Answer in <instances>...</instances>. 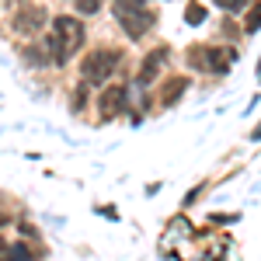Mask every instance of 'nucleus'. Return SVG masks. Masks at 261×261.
Segmentation results:
<instances>
[{
	"instance_id": "nucleus-1",
	"label": "nucleus",
	"mask_w": 261,
	"mask_h": 261,
	"mask_svg": "<svg viewBox=\"0 0 261 261\" xmlns=\"http://www.w3.org/2000/svg\"><path fill=\"white\" fill-rule=\"evenodd\" d=\"M84 39V28L77 18H56L53 21V42H49V49H53V60L56 63H66L70 60V53L81 45Z\"/></svg>"
},
{
	"instance_id": "nucleus-2",
	"label": "nucleus",
	"mask_w": 261,
	"mask_h": 261,
	"mask_svg": "<svg viewBox=\"0 0 261 261\" xmlns=\"http://www.w3.org/2000/svg\"><path fill=\"white\" fill-rule=\"evenodd\" d=\"M115 60H119V56H115V53H105V49L91 53V56L84 60V77H87V81H94V84H98V81H105V77L112 73Z\"/></svg>"
},
{
	"instance_id": "nucleus-3",
	"label": "nucleus",
	"mask_w": 261,
	"mask_h": 261,
	"mask_svg": "<svg viewBox=\"0 0 261 261\" xmlns=\"http://www.w3.org/2000/svg\"><path fill=\"white\" fill-rule=\"evenodd\" d=\"M122 101H125V91H122V87H108V91L101 94V115H105V119L119 115V112H122Z\"/></svg>"
},
{
	"instance_id": "nucleus-4",
	"label": "nucleus",
	"mask_w": 261,
	"mask_h": 261,
	"mask_svg": "<svg viewBox=\"0 0 261 261\" xmlns=\"http://www.w3.org/2000/svg\"><path fill=\"white\" fill-rule=\"evenodd\" d=\"M42 21H45V14H42L39 7H28V11L18 14L14 28H18V32H35V28H42Z\"/></svg>"
},
{
	"instance_id": "nucleus-5",
	"label": "nucleus",
	"mask_w": 261,
	"mask_h": 261,
	"mask_svg": "<svg viewBox=\"0 0 261 261\" xmlns=\"http://www.w3.org/2000/svg\"><path fill=\"white\" fill-rule=\"evenodd\" d=\"M119 14L129 35H143V28H150V14H129V11H119Z\"/></svg>"
},
{
	"instance_id": "nucleus-6",
	"label": "nucleus",
	"mask_w": 261,
	"mask_h": 261,
	"mask_svg": "<svg viewBox=\"0 0 261 261\" xmlns=\"http://www.w3.org/2000/svg\"><path fill=\"white\" fill-rule=\"evenodd\" d=\"M0 261H32V251L24 244H11V247H0Z\"/></svg>"
},
{
	"instance_id": "nucleus-7",
	"label": "nucleus",
	"mask_w": 261,
	"mask_h": 261,
	"mask_svg": "<svg viewBox=\"0 0 261 261\" xmlns=\"http://www.w3.org/2000/svg\"><path fill=\"white\" fill-rule=\"evenodd\" d=\"M157 63H161V53H153V56L146 60V66H143V73H140V81H153V70H157Z\"/></svg>"
},
{
	"instance_id": "nucleus-8",
	"label": "nucleus",
	"mask_w": 261,
	"mask_h": 261,
	"mask_svg": "<svg viewBox=\"0 0 261 261\" xmlns=\"http://www.w3.org/2000/svg\"><path fill=\"white\" fill-rule=\"evenodd\" d=\"M98 7H101V0H77V11L81 14H94Z\"/></svg>"
},
{
	"instance_id": "nucleus-9",
	"label": "nucleus",
	"mask_w": 261,
	"mask_h": 261,
	"mask_svg": "<svg viewBox=\"0 0 261 261\" xmlns=\"http://www.w3.org/2000/svg\"><path fill=\"white\" fill-rule=\"evenodd\" d=\"M0 223H4V216H0Z\"/></svg>"
}]
</instances>
